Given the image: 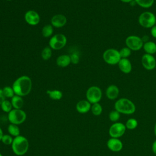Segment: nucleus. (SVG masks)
Segmentation results:
<instances>
[{"label":"nucleus","mask_w":156,"mask_h":156,"mask_svg":"<svg viewBox=\"0 0 156 156\" xmlns=\"http://www.w3.org/2000/svg\"><path fill=\"white\" fill-rule=\"evenodd\" d=\"M69 56L71 58V63L73 64H77L79 62L80 57L77 54L73 53Z\"/></svg>","instance_id":"nucleus-33"},{"label":"nucleus","mask_w":156,"mask_h":156,"mask_svg":"<svg viewBox=\"0 0 156 156\" xmlns=\"http://www.w3.org/2000/svg\"><path fill=\"white\" fill-rule=\"evenodd\" d=\"M8 120L10 124L20 125L23 123L27 118L26 112L22 109L13 108L8 113Z\"/></svg>","instance_id":"nucleus-4"},{"label":"nucleus","mask_w":156,"mask_h":156,"mask_svg":"<svg viewBox=\"0 0 156 156\" xmlns=\"http://www.w3.org/2000/svg\"><path fill=\"white\" fill-rule=\"evenodd\" d=\"M154 133L155 136H156V122L155 123V125H154Z\"/></svg>","instance_id":"nucleus-39"},{"label":"nucleus","mask_w":156,"mask_h":156,"mask_svg":"<svg viewBox=\"0 0 156 156\" xmlns=\"http://www.w3.org/2000/svg\"><path fill=\"white\" fill-rule=\"evenodd\" d=\"M2 92L5 96V98H12L13 96L15 95V92L12 87L10 86H5L2 88Z\"/></svg>","instance_id":"nucleus-29"},{"label":"nucleus","mask_w":156,"mask_h":156,"mask_svg":"<svg viewBox=\"0 0 156 156\" xmlns=\"http://www.w3.org/2000/svg\"><path fill=\"white\" fill-rule=\"evenodd\" d=\"M3 132H2V129L0 127V141H1V138H2V136H3Z\"/></svg>","instance_id":"nucleus-38"},{"label":"nucleus","mask_w":156,"mask_h":156,"mask_svg":"<svg viewBox=\"0 0 156 156\" xmlns=\"http://www.w3.org/2000/svg\"><path fill=\"white\" fill-rule=\"evenodd\" d=\"M10 102L12 103L13 108L15 109H22L24 105V100L23 97L16 94L11 98Z\"/></svg>","instance_id":"nucleus-19"},{"label":"nucleus","mask_w":156,"mask_h":156,"mask_svg":"<svg viewBox=\"0 0 156 156\" xmlns=\"http://www.w3.org/2000/svg\"><path fill=\"white\" fill-rule=\"evenodd\" d=\"M156 17L151 12H144L138 17V23L144 28H151L155 25Z\"/></svg>","instance_id":"nucleus-5"},{"label":"nucleus","mask_w":156,"mask_h":156,"mask_svg":"<svg viewBox=\"0 0 156 156\" xmlns=\"http://www.w3.org/2000/svg\"><path fill=\"white\" fill-rule=\"evenodd\" d=\"M131 49L127 47H124L119 51L121 58H127L131 54Z\"/></svg>","instance_id":"nucleus-31"},{"label":"nucleus","mask_w":156,"mask_h":156,"mask_svg":"<svg viewBox=\"0 0 156 156\" xmlns=\"http://www.w3.org/2000/svg\"><path fill=\"white\" fill-rule=\"evenodd\" d=\"M151 34L152 35V36L156 38V26H154L153 27H151Z\"/></svg>","instance_id":"nucleus-34"},{"label":"nucleus","mask_w":156,"mask_h":156,"mask_svg":"<svg viewBox=\"0 0 156 156\" xmlns=\"http://www.w3.org/2000/svg\"><path fill=\"white\" fill-rule=\"evenodd\" d=\"M0 106H1L2 110L7 113H9L13 109V107H12L11 102L10 101H8L6 99H5L2 102V104L0 105Z\"/></svg>","instance_id":"nucleus-27"},{"label":"nucleus","mask_w":156,"mask_h":156,"mask_svg":"<svg viewBox=\"0 0 156 156\" xmlns=\"http://www.w3.org/2000/svg\"><path fill=\"white\" fill-rule=\"evenodd\" d=\"M115 110L124 115H132L135 112V104L130 99L125 98L118 99L114 105Z\"/></svg>","instance_id":"nucleus-3"},{"label":"nucleus","mask_w":156,"mask_h":156,"mask_svg":"<svg viewBox=\"0 0 156 156\" xmlns=\"http://www.w3.org/2000/svg\"><path fill=\"white\" fill-rule=\"evenodd\" d=\"M53 26L51 24H47L43 27L41 30V34L45 38L50 37L53 34Z\"/></svg>","instance_id":"nucleus-23"},{"label":"nucleus","mask_w":156,"mask_h":156,"mask_svg":"<svg viewBox=\"0 0 156 156\" xmlns=\"http://www.w3.org/2000/svg\"><path fill=\"white\" fill-rule=\"evenodd\" d=\"M107 146L111 151L118 152L122 150L123 147V144L119 138H110L107 142Z\"/></svg>","instance_id":"nucleus-13"},{"label":"nucleus","mask_w":156,"mask_h":156,"mask_svg":"<svg viewBox=\"0 0 156 156\" xmlns=\"http://www.w3.org/2000/svg\"><path fill=\"white\" fill-rule=\"evenodd\" d=\"M120 116H121V113L119 112H118L117 110H114L111 111L109 114H108V118L109 119L112 121V122H118V121L119 119L120 118Z\"/></svg>","instance_id":"nucleus-30"},{"label":"nucleus","mask_w":156,"mask_h":156,"mask_svg":"<svg viewBox=\"0 0 156 156\" xmlns=\"http://www.w3.org/2000/svg\"><path fill=\"white\" fill-rule=\"evenodd\" d=\"M155 26H156V21H155Z\"/></svg>","instance_id":"nucleus-42"},{"label":"nucleus","mask_w":156,"mask_h":156,"mask_svg":"<svg viewBox=\"0 0 156 156\" xmlns=\"http://www.w3.org/2000/svg\"><path fill=\"white\" fill-rule=\"evenodd\" d=\"M91 112L94 116H99L102 112V107L99 103H95L91 104Z\"/></svg>","instance_id":"nucleus-24"},{"label":"nucleus","mask_w":156,"mask_h":156,"mask_svg":"<svg viewBox=\"0 0 156 156\" xmlns=\"http://www.w3.org/2000/svg\"><path fill=\"white\" fill-rule=\"evenodd\" d=\"M41 58L44 60H49L52 55V49L49 46L45 47L41 51Z\"/></svg>","instance_id":"nucleus-28"},{"label":"nucleus","mask_w":156,"mask_h":156,"mask_svg":"<svg viewBox=\"0 0 156 156\" xmlns=\"http://www.w3.org/2000/svg\"><path fill=\"white\" fill-rule=\"evenodd\" d=\"M126 44L132 51H138L143 46V41L138 36L130 35L126 39Z\"/></svg>","instance_id":"nucleus-10"},{"label":"nucleus","mask_w":156,"mask_h":156,"mask_svg":"<svg viewBox=\"0 0 156 156\" xmlns=\"http://www.w3.org/2000/svg\"><path fill=\"white\" fill-rule=\"evenodd\" d=\"M155 68H156V66H155Z\"/></svg>","instance_id":"nucleus-43"},{"label":"nucleus","mask_w":156,"mask_h":156,"mask_svg":"<svg viewBox=\"0 0 156 156\" xmlns=\"http://www.w3.org/2000/svg\"><path fill=\"white\" fill-rule=\"evenodd\" d=\"M125 126L127 129L133 130L138 126V121L135 118H129L126 121Z\"/></svg>","instance_id":"nucleus-25"},{"label":"nucleus","mask_w":156,"mask_h":156,"mask_svg":"<svg viewBox=\"0 0 156 156\" xmlns=\"http://www.w3.org/2000/svg\"><path fill=\"white\" fill-rule=\"evenodd\" d=\"M102 96V90L97 86H91L86 91L87 100L91 104L99 102L101 100Z\"/></svg>","instance_id":"nucleus-7"},{"label":"nucleus","mask_w":156,"mask_h":156,"mask_svg":"<svg viewBox=\"0 0 156 156\" xmlns=\"http://www.w3.org/2000/svg\"><path fill=\"white\" fill-rule=\"evenodd\" d=\"M29 147L28 140L23 135H18L13 138L11 147L13 152L18 155L22 156L27 153Z\"/></svg>","instance_id":"nucleus-2"},{"label":"nucleus","mask_w":156,"mask_h":156,"mask_svg":"<svg viewBox=\"0 0 156 156\" xmlns=\"http://www.w3.org/2000/svg\"><path fill=\"white\" fill-rule=\"evenodd\" d=\"M135 3L139 6L143 8H149L151 7L154 2V0H134Z\"/></svg>","instance_id":"nucleus-26"},{"label":"nucleus","mask_w":156,"mask_h":156,"mask_svg":"<svg viewBox=\"0 0 156 156\" xmlns=\"http://www.w3.org/2000/svg\"><path fill=\"white\" fill-rule=\"evenodd\" d=\"M146 54L152 55L156 52V43L153 41H146L143 46Z\"/></svg>","instance_id":"nucleus-20"},{"label":"nucleus","mask_w":156,"mask_h":156,"mask_svg":"<svg viewBox=\"0 0 156 156\" xmlns=\"http://www.w3.org/2000/svg\"><path fill=\"white\" fill-rule=\"evenodd\" d=\"M152 151L153 153L156 155V140L153 142L152 144Z\"/></svg>","instance_id":"nucleus-36"},{"label":"nucleus","mask_w":156,"mask_h":156,"mask_svg":"<svg viewBox=\"0 0 156 156\" xmlns=\"http://www.w3.org/2000/svg\"><path fill=\"white\" fill-rule=\"evenodd\" d=\"M102 58L104 62L109 65L118 64L121 58L119 51L115 49H108L105 50L103 53Z\"/></svg>","instance_id":"nucleus-8"},{"label":"nucleus","mask_w":156,"mask_h":156,"mask_svg":"<svg viewBox=\"0 0 156 156\" xmlns=\"http://www.w3.org/2000/svg\"><path fill=\"white\" fill-rule=\"evenodd\" d=\"M71 63L70 56L67 54H63L58 56L56 60V64L61 68H65Z\"/></svg>","instance_id":"nucleus-18"},{"label":"nucleus","mask_w":156,"mask_h":156,"mask_svg":"<svg viewBox=\"0 0 156 156\" xmlns=\"http://www.w3.org/2000/svg\"><path fill=\"white\" fill-rule=\"evenodd\" d=\"M6 1H12V0H6Z\"/></svg>","instance_id":"nucleus-41"},{"label":"nucleus","mask_w":156,"mask_h":156,"mask_svg":"<svg viewBox=\"0 0 156 156\" xmlns=\"http://www.w3.org/2000/svg\"><path fill=\"white\" fill-rule=\"evenodd\" d=\"M67 22V19L64 15L57 14L54 15L51 20V25L55 28H60L63 27Z\"/></svg>","instance_id":"nucleus-14"},{"label":"nucleus","mask_w":156,"mask_h":156,"mask_svg":"<svg viewBox=\"0 0 156 156\" xmlns=\"http://www.w3.org/2000/svg\"><path fill=\"white\" fill-rule=\"evenodd\" d=\"M119 93L118 87L115 85H109L105 90V95L107 98L110 100L116 99Z\"/></svg>","instance_id":"nucleus-16"},{"label":"nucleus","mask_w":156,"mask_h":156,"mask_svg":"<svg viewBox=\"0 0 156 156\" xmlns=\"http://www.w3.org/2000/svg\"><path fill=\"white\" fill-rule=\"evenodd\" d=\"M126 129L125 124L116 122L110 126L108 129V134L111 138H119L125 133Z\"/></svg>","instance_id":"nucleus-9"},{"label":"nucleus","mask_w":156,"mask_h":156,"mask_svg":"<svg viewBox=\"0 0 156 156\" xmlns=\"http://www.w3.org/2000/svg\"><path fill=\"white\" fill-rule=\"evenodd\" d=\"M46 93L48 94L49 97L53 100H60L63 96L62 92L58 90H47Z\"/></svg>","instance_id":"nucleus-21"},{"label":"nucleus","mask_w":156,"mask_h":156,"mask_svg":"<svg viewBox=\"0 0 156 156\" xmlns=\"http://www.w3.org/2000/svg\"><path fill=\"white\" fill-rule=\"evenodd\" d=\"M121 2H125V3H130L132 1H133V0H120Z\"/></svg>","instance_id":"nucleus-37"},{"label":"nucleus","mask_w":156,"mask_h":156,"mask_svg":"<svg viewBox=\"0 0 156 156\" xmlns=\"http://www.w3.org/2000/svg\"><path fill=\"white\" fill-rule=\"evenodd\" d=\"M118 65L121 71L125 74H128L132 71V63L128 58H121Z\"/></svg>","instance_id":"nucleus-17"},{"label":"nucleus","mask_w":156,"mask_h":156,"mask_svg":"<svg viewBox=\"0 0 156 156\" xmlns=\"http://www.w3.org/2000/svg\"><path fill=\"white\" fill-rule=\"evenodd\" d=\"M5 99V98L3 94L2 89L0 88V105L2 104V102Z\"/></svg>","instance_id":"nucleus-35"},{"label":"nucleus","mask_w":156,"mask_h":156,"mask_svg":"<svg viewBox=\"0 0 156 156\" xmlns=\"http://www.w3.org/2000/svg\"><path fill=\"white\" fill-rule=\"evenodd\" d=\"M13 140V138L9 134H4L2 138L1 142L5 145H11Z\"/></svg>","instance_id":"nucleus-32"},{"label":"nucleus","mask_w":156,"mask_h":156,"mask_svg":"<svg viewBox=\"0 0 156 156\" xmlns=\"http://www.w3.org/2000/svg\"><path fill=\"white\" fill-rule=\"evenodd\" d=\"M67 43L66 36L62 34H57L51 37L49 46L54 50H60L63 48Z\"/></svg>","instance_id":"nucleus-6"},{"label":"nucleus","mask_w":156,"mask_h":156,"mask_svg":"<svg viewBox=\"0 0 156 156\" xmlns=\"http://www.w3.org/2000/svg\"><path fill=\"white\" fill-rule=\"evenodd\" d=\"M24 20L30 26H35L40 23V17L36 11L30 10L25 13Z\"/></svg>","instance_id":"nucleus-11"},{"label":"nucleus","mask_w":156,"mask_h":156,"mask_svg":"<svg viewBox=\"0 0 156 156\" xmlns=\"http://www.w3.org/2000/svg\"><path fill=\"white\" fill-rule=\"evenodd\" d=\"M0 156H3V155L1 154V152H0Z\"/></svg>","instance_id":"nucleus-40"},{"label":"nucleus","mask_w":156,"mask_h":156,"mask_svg":"<svg viewBox=\"0 0 156 156\" xmlns=\"http://www.w3.org/2000/svg\"><path fill=\"white\" fill-rule=\"evenodd\" d=\"M141 64L147 70H152L155 68L156 60L152 55L145 54L141 58Z\"/></svg>","instance_id":"nucleus-12"},{"label":"nucleus","mask_w":156,"mask_h":156,"mask_svg":"<svg viewBox=\"0 0 156 156\" xmlns=\"http://www.w3.org/2000/svg\"><path fill=\"white\" fill-rule=\"evenodd\" d=\"M7 131L9 135L14 137H16L20 135V129L18 126L16 124H10L7 127Z\"/></svg>","instance_id":"nucleus-22"},{"label":"nucleus","mask_w":156,"mask_h":156,"mask_svg":"<svg viewBox=\"0 0 156 156\" xmlns=\"http://www.w3.org/2000/svg\"><path fill=\"white\" fill-rule=\"evenodd\" d=\"M91 104L87 100H80L76 105V109L79 113L84 114L91 110Z\"/></svg>","instance_id":"nucleus-15"},{"label":"nucleus","mask_w":156,"mask_h":156,"mask_svg":"<svg viewBox=\"0 0 156 156\" xmlns=\"http://www.w3.org/2000/svg\"><path fill=\"white\" fill-rule=\"evenodd\" d=\"M12 87L16 95L21 97L26 96L28 95L32 90V80L27 76H21L13 82Z\"/></svg>","instance_id":"nucleus-1"}]
</instances>
